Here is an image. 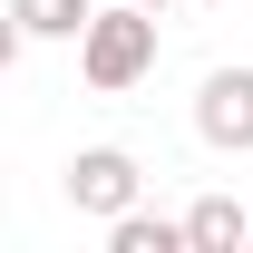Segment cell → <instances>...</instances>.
Instances as JSON below:
<instances>
[{"label":"cell","instance_id":"277c9868","mask_svg":"<svg viewBox=\"0 0 253 253\" xmlns=\"http://www.w3.org/2000/svg\"><path fill=\"white\" fill-rule=\"evenodd\" d=\"M107 253H195L185 214H146V205H126L117 224H107Z\"/></svg>","mask_w":253,"mask_h":253},{"label":"cell","instance_id":"3957f363","mask_svg":"<svg viewBox=\"0 0 253 253\" xmlns=\"http://www.w3.org/2000/svg\"><path fill=\"white\" fill-rule=\"evenodd\" d=\"M136 195H146V175H136V156H126V146H78V156H68V205H78V214L117 224Z\"/></svg>","mask_w":253,"mask_h":253},{"label":"cell","instance_id":"52a82bcc","mask_svg":"<svg viewBox=\"0 0 253 253\" xmlns=\"http://www.w3.org/2000/svg\"><path fill=\"white\" fill-rule=\"evenodd\" d=\"M146 10H175V0H146Z\"/></svg>","mask_w":253,"mask_h":253},{"label":"cell","instance_id":"6da1fadb","mask_svg":"<svg viewBox=\"0 0 253 253\" xmlns=\"http://www.w3.org/2000/svg\"><path fill=\"white\" fill-rule=\"evenodd\" d=\"M156 20H166V10H146V0H117V10H97L88 30H78V78H88L97 97L136 88V78L156 68Z\"/></svg>","mask_w":253,"mask_h":253},{"label":"cell","instance_id":"7a4b0ae2","mask_svg":"<svg viewBox=\"0 0 253 253\" xmlns=\"http://www.w3.org/2000/svg\"><path fill=\"white\" fill-rule=\"evenodd\" d=\"M195 136L214 156H253V68H205L195 88Z\"/></svg>","mask_w":253,"mask_h":253},{"label":"cell","instance_id":"5b68a950","mask_svg":"<svg viewBox=\"0 0 253 253\" xmlns=\"http://www.w3.org/2000/svg\"><path fill=\"white\" fill-rule=\"evenodd\" d=\"M97 20V0H10V39L30 49V39H78Z\"/></svg>","mask_w":253,"mask_h":253},{"label":"cell","instance_id":"8992f818","mask_svg":"<svg viewBox=\"0 0 253 253\" xmlns=\"http://www.w3.org/2000/svg\"><path fill=\"white\" fill-rule=\"evenodd\" d=\"M185 234H195V253H234V244H253V214L234 205V195H195Z\"/></svg>","mask_w":253,"mask_h":253}]
</instances>
